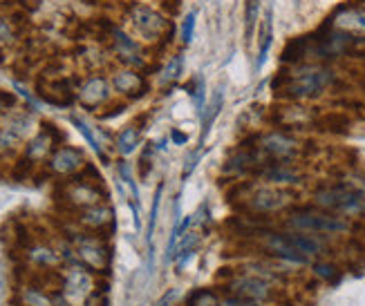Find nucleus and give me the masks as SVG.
<instances>
[{"label": "nucleus", "mask_w": 365, "mask_h": 306, "mask_svg": "<svg viewBox=\"0 0 365 306\" xmlns=\"http://www.w3.org/2000/svg\"><path fill=\"white\" fill-rule=\"evenodd\" d=\"M119 176L123 179V184L130 188V192H133V199H139V190H137V184H135L133 170H130V166H128V164H125V161H121V164H119Z\"/></svg>", "instance_id": "obj_30"}, {"label": "nucleus", "mask_w": 365, "mask_h": 306, "mask_svg": "<svg viewBox=\"0 0 365 306\" xmlns=\"http://www.w3.org/2000/svg\"><path fill=\"white\" fill-rule=\"evenodd\" d=\"M72 306H94L92 302H83V304H72Z\"/></svg>", "instance_id": "obj_37"}, {"label": "nucleus", "mask_w": 365, "mask_h": 306, "mask_svg": "<svg viewBox=\"0 0 365 306\" xmlns=\"http://www.w3.org/2000/svg\"><path fill=\"white\" fill-rule=\"evenodd\" d=\"M274 123L280 127H305L316 123V115L309 107H303L298 103H287L274 110Z\"/></svg>", "instance_id": "obj_16"}, {"label": "nucleus", "mask_w": 365, "mask_h": 306, "mask_svg": "<svg viewBox=\"0 0 365 306\" xmlns=\"http://www.w3.org/2000/svg\"><path fill=\"white\" fill-rule=\"evenodd\" d=\"M130 21H133V27L137 29V34L148 43L170 36L168 21L160 11H155L146 5H135L130 9Z\"/></svg>", "instance_id": "obj_9"}, {"label": "nucleus", "mask_w": 365, "mask_h": 306, "mask_svg": "<svg viewBox=\"0 0 365 306\" xmlns=\"http://www.w3.org/2000/svg\"><path fill=\"white\" fill-rule=\"evenodd\" d=\"M182 68H184V58H182V54H175V56L168 60V65L162 72V80H164V83H173V80H178L180 74H182Z\"/></svg>", "instance_id": "obj_26"}, {"label": "nucleus", "mask_w": 365, "mask_h": 306, "mask_svg": "<svg viewBox=\"0 0 365 306\" xmlns=\"http://www.w3.org/2000/svg\"><path fill=\"white\" fill-rule=\"evenodd\" d=\"M280 226L296 233H309V235H321L331 241H347L356 239L359 231L363 228L361 221H352L347 217L327 213L323 208H316L314 204H298L294 206L287 215L280 217Z\"/></svg>", "instance_id": "obj_1"}, {"label": "nucleus", "mask_w": 365, "mask_h": 306, "mask_svg": "<svg viewBox=\"0 0 365 306\" xmlns=\"http://www.w3.org/2000/svg\"><path fill=\"white\" fill-rule=\"evenodd\" d=\"M197 161H200V150H193L186 157V164H184V170H182V179H188V174L195 170Z\"/></svg>", "instance_id": "obj_33"}, {"label": "nucleus", "mask_w": 365, "mask_h": 306, "mask_svg": "<svg viewBox=\"0 0 365 306\" xmlns=\"http://www.w3.org/2000/svg\"><path fill=\"white\" fill-rule=\"evenodd\" d=\"M233 204L237 211L256 217H267L280 221L282 215H287L294 206H298V195L289 188H278L269 184H256V181H237V186L231 192Z\"/></svg>", "instance_id": "obj_2"}, {"label": "nucleus", "mask_w": 365, "mask_h": 306, "mask_svg": "<svg viewBox=\"0 0 365 306\" xmlns=\"http://www.w3.org/2000/svg\"><path fill=\"white\" fill-rule=\"evenodd\" d=\"M81 168H86L83 152L72 146H63V148L54 150V154L50 159V170L56 174H63V176L76 174Z\"/></svg>", "instance_id": "obj_15"}, {"label": "nucleus", "mask_w": 365, "mask_h": 306, "mask_svg": "<svg viewBox=\"0 0 365 306\" xmlns=\"http://www.w3.org/2000/svg\"><path fill=\"white\" fill-rule=\"evenodd\" d=\"M74 215H76L74 221L81 226V231H88V233L103 235L106 231L115 226V211L103 201L94 204L90 208H83V211H76Z\"/></svg>", "instance_id": "obj_12"}, {"label": "nucleus", "mask_w": 365, "mask_h": 306, "mask_svg": "<svg viewBox=\"0 0 365 306\" xmlns=\"http://www.w3.org/2000/svg\"><path fill=\"white\" fill-rule=\"evenodd\" d=\"M170 139L175 141V143H180V146H182V143H186V134L180 132V130H173V132H170Z\"/></svg>", "instance_id": "obj_35"}, {"label": "nucleus", "mask_w": 365, "mask_h": 306, "mask_svg": "<svg viewBox=\"0 0 365 306\" xmlns=\"http://www.w3.org/2000/svg\"><path fill=\"white\" fill-rule=\"evenodd\" d=\"M247 141L256 148L262 164H269V161H298L303 154V143L287 130H272Z\"/></svg>", "instance_id": "obj_7"}, {"label": "nucleus", "mask_w": 365, "mask_h": 306, "mask_svg": "<svg viewBox=\"0 0 365 306\" xmlns=\"http://www.w3.org/2000/svg\"><path fill=\"white\" fill-rule=\"evenodd\" d=\"M272 41H274V34H272V11H267L264 21L260 25V50H258V60H256V68L260 70L267 60V54H269V47H272Z\"/></svg>", "instance_id": "obj_24"}, {"label": "nucleus", "mask_w": 365, "mask_h": 306, "mask_svg": "<svg viewBox=\"0 0 365 306\" xmlns=\"http://www.w3.org/2000/svg\"><path fill=\"white\" fill-rule=\"evenodd\" d=\"M245 21H247V38L253 34V25L258 21V9H260V0H245Z\"/></svg>", "instance_id": "obj_28"}, {"label": "nucleus", "mask_w": 365, "mask_h": 306, "mask_svg": "<svg viewBox=\"0 0 365 306\" xmlns=\"http://www.w3.org/2000/svg\"><path fill=\"white\" fill-rule=\"evenodd\" d=\"M193 34H195V11H190V14H186L184 25H182V43L188 45L193 41Z\"/></svg>", "instance_id": "obj_31"}, {"label": "nucleus", "mask_w": 365, "mask_h": 306, "mask_svg": "<svg viewBox=\"0 0 365 306\" xmlns=\"http://www.w3.org/2000/svg\"><path fill=\"white\" fill-rule=\"evenodd\" d=\"M312 204L327 213L365 223V192L352 181L323 184L312 192Z\"/></svg>", "instance_id": "obj_5"}, {"label": "nucleus", "mask_w": 365, "mask_h": 306, "mask_svg": "<svg viewBox=\"0 0 365 306\" xmlns=\"http://www.w3.org/2000/svg\"><path fill=\"white\" fill-rule=\"evenodd\" d=\"M309 278H314L319 284H339L343 280L345 266L341 264L339 257H321V260H314L309 264Z\"/></svg>", "instance_id": "obj_17"}, {"label": "nucleus", "mask_w": 365, "mask_h": 306, "mask_svg": "<svg viewBox=\"0 0 365 306\" xmlns=\"http://www.w3.org/2000/svg\"><path fill=\"white\" fill-rule=\"evenodd\" d=\"M56 291L68 302V306L83 304L97 293V280H94V273L83 264H63V268L58 270Z\"/></svg>", "instance_id": "obj_8"}, {"label": "nucleus", "mask_w": 365, "mask_h": 306, "mask_svg": "<svg viewBox=\"0 0 365 306\" xmlns=\"http://www.w3.org/2000/svg\"><path fill=\"white\" fill-rule=\"evenodd\" d=\"M110 85H113L115 92L123 94V96H130V99H139V96H144V92L148 90V83L144 74H139L137 70H117L110 78Z\"/></svg>", "instance_id": "obj_14"}, {"label": "nucleus", "mask_w": 365, "mask_h": 306, "mask_svg": "<svg viewBox=\"0 0 365 306\" xmlns=\"http://www.w3.org/2000/svg\"><path fill=\"white\" fill-rule=\"evenodd\" d=\"M11 38H14V31H11V27H9V23L0 19V45L9 43Z\"/></svg>", "instance_id": "obj_34"}, {"label": "nucleus", "mask_w": 365, "mask_h": 306, "mask_svg": "<svg viewBox=\"0 0 365 306\" xmlns=\"http://www.w3.org/2000/svg\"><path fill=\"white\" fill-rule=\"evenodd\" d=\"M217 286H220V291L227 295L253 300V302L269 304V306H280L287 302V291H284V288H278L276 284L267 282L258 275H251V273L240 270L237 266L222 270Z\"/></svg>", "instance_id": "obj_4"}, {"label": "nucleus", "mask_w": 365, "mask_h": 306, "mask_svg": "<svg viewBox=\"0 0 365 306\" xmlns=\"http://www.w3.org/2000/svg\"><path fill=\"white\" fill-rule=\"evenodd\" d=\"M16 306H56L54 291H47L38 284H23L16 291Z\"/></svg>", "instance_id": "obj_19"}, {"label": "nucleus", "mask_w": 365, "mask_h": 306, "mask_svg": "<svg viewBox=\"0 0 365 306\" xmlns=\"http://www.w3.org/2000/svg\"><path fill=\"white\" fill-rule=\"evenodd\" d=\"M70 121H72V125H76V130H78V132H81V134L86 137V141H88L90 146H92V150L97 152V154H99V157H101V159L106 161V154H103V148H101V143H99L97 139H94V134H92V130H90V125H88V123H86L83 119H78L76 115H72V119H70Z\"/></svg>", "instance_id": "obj_25"}, {"label": "nucleus", "mask_w": 365, "mask_h": 306, "mask_svg": "<svg viewBox=\"0 0 365 306\" xmlns=\"http://www.w3.org/2000/svg\"><path fill=\"white\" fill-rule=\"evenodd\" d=\"M76 99L83 107H101L110 99V83L106 76H90L76 90Z\"/></svg>", "instance_id": "obj_13"}, {"label": "nucleus", "mask_w": 365, "mask_h": 306, "mask_svg": "<svg viewBox=\"0 0 365 306\" xmlns=\"http://www.w3.org/2000/svg\"><path fill=\"white\" fill-rule=\"evenodd\" d=\"M256 179L269 186H278V188H289L294 190L305 181L303 170L298 168V161H269L258 172Z\"/></svg>", "instance_id": "obj_10"}, {"label": "nucleus", "mask_w": 365, "mask_h": 306, "mask_svg": "<svg viewBox=\"0 0 365 306\" xmlns=\"http://www.w3.org/2000/svg\"><path fill=\"white\" fill-rule=\"evenodd\" d=\"M222 105H225V94H222V90H217V92H213V96L209 99V105H206L202 112V141L211 132V125L217 119Z\"/></svg>", "instance_id": "obj_21"}, {"label": "nucleus", "mask_w": 365, "mask_h": 306, "mask_svg": "<svg viewBox=\"0 0 365 306\" xmlns=\"http://www.w3.org/2000/svg\"><path fill=\"white\" fill-rule=\"evenodd\" d=\"M184 306H222V293L215 288H195L188 293Z\"/></svg>", "instance_id": "obj_23"}, {"label": "nucleus", "mask_w": 365, "mask_h": 306, "mask_svg": "<svg viewBox=\"0 0 365 306\" xmlns=\"http://www.w3.org/2000/svg\"><path fill=\"white\" fill-rule=\"evenodd\" d=\"M101 188L99 181H88L83 174H76L74 179L63 190V201H66L72 211H83L94 204H101Z\"/></svg>", "instance_id": "obj_11"}, {"label": "nucleus", "mask_w": 365, "mask_h": 306, "mask_svg": "<svg viewBox=\"0 0 365 306\" xmlns=\"http://www.w3.org/2000/svg\"><path fill=\"white\" fill-rule=\"evenodd\" d=\"M25 257H27L29 264H34L36 268H43V270H52L56 266H63L54 244H47V241H36V244H29L25 248Z\"/></svg>", "instance_id": "obj_18"}, {"label": "nucleus", "mask_w": 365, "mask_h": 306, "mask_svg": "<svg viewBox=\"0 0 365 306\" xmlns=\"http://www.w3.org/2000/svg\"><path fill=\"white\" fill-rule=\"evenodd\" d=\"M162 192H164V184H160V186H157V192H155V199H153V208H150V221H148V241H150V237H153V231H155V223H157V215H160Z\"/></svg>", "instance_id": "obj_29"}, {"label": "nucleus", "mask_w": 365, "mask_h": 306, "mask_svg": "<svg viewBox=\"0 0 365 306\" xmlns=\"http://www.w3.org/2000/svg\"><path fill=\"white\" fill-rule=\"evenodd\" d=\"M188 90V96H193V101H195V107L202 112L204 110V99H206V88H204V80L200 76H195L190 83L186 85Z\"/></svg>", "instance_id": "obj_27"}, {"label": "nucleus", "mask_w": 365, "mask_h": 306, "mask_svg": "<svg viewBox=\"0 0 365 306\" xmlns=\"http://www.w3.org/2000/svg\"><path fill=\"white\" fill-rule=\"evenodd\" d=\"M331 25H334L336 29H343L345 34L347 31H365V11L345 7L334 16V19H331Z\"/></svg>", "instance_id": "obj_20"}, {"label": "nucleus", "mask_w": 365, "mask_h": 306, "mask_svg": "<svg viewBox=\"0 0 365 306\" xmlns=\"http://www.w3.org/2000/svg\"><path fill=\"white\" fill-rule=\"evenodd\" d=\"M139 146V127L137 125H128V127H123V130L117 134V141H115V148L119 154L123 157H128L137 150Z\"/></svg>", "instance_id": "obj_22"}, {"label": "nucleus", "mask_w": 365, "mask_h": 306, "mask_svg": "<svg viewBox=\"0 0 365 306\" xmlns=\"http://www.w3.org/2000/svg\"><path fill=\"white\" fill-rule=\"evenodd\" d=\"M352 184H354V186H359V188L365 192V174H361V176H359V181H352Z\"/></svg>", "instance_id": "obj_36"}, {"label": "nucleus", "mask_w": 365, "mask_h": 306, "mask_svg": "<svg viewBox=\"0 0 365 306\" xmlns=\"http://www.w3.org/2000/svg\"><path fill=\"white\" fill-rule=\"evenodd\" d=\"M68 239L72 241L74 255H76L78 264H83L92 273H97V275H99V273H108L110 270V262H113V250H110V244H108L106 235L78 231L74 235H68Z\"/></svg>", "instance_id": "obj_6"}, {"label": "nucleus", "mask_w": 365, "mask_h": 306, "mask_svg": "<svg viewBox=\"0 0 365 306\" xmlns=\"http://www.w3.org/2000/svg\"><path fill=\"white\" fill-rule=\"evenodd\" d=\"M222 306H269V304H260V302H253V300H245V297H235V295L222 293Z\"/></svg>", "instance_id": "obj_32"}, {"label": "nucleus", "mask_w": 365, "mask_h": 306, "mask_svg": "<svg viewBox=\"0 0 365 306\" xmlns=\"http://www.w3.org/2000/svg\"><path fill=\"white\" fill-rule=\"evenodd\" d=\"M3 110H5V105H3V103H0V115H3Z\"/></svg>", "instance_id": "obj_38"}, {"label": "nucleus", "mask_w": 365, "mask_h": 306, "mask_svg": "<svg viewBox=\"0 0 365 306\" xmlns=\"http://www.w3.org/2000/svg\"><path fill=\"white\" fill-rule=\"evenodd\" d=\"M334 70L316 63H298L274 78V92L289 103L312 101L334 85Z\"/></svg>", "instance_id": "obj_3"}]
</instances>
